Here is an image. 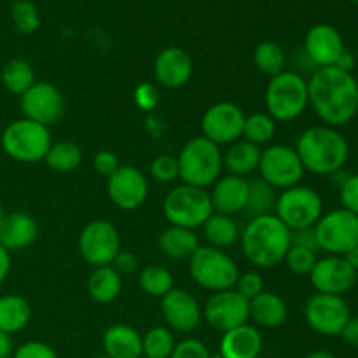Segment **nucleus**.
Here are the masks:
<instances>
[{"mask_svg":"<svg viewBox=\"0 0 358 358\" xmlns=\"http://www.w3.org/2000/svg\"><path fill=\"white\" fill-rule=\"evenodd\" d=\"M135 105L143 112H152L159 105V91L152 83H140L133 91Z\"/></svg>","mask_w":358,"mask_h":358,"instance_id":"42","label":"nucleus"},{"mask_svg":"<svg viewBox=\"0 0 358 358\" xmlns=\"http://www.w3.org/2000/svg\"><path fill=\"white\" fill-rule=\"evenodd\" d=\"M241 252L254 268L271 269L283 262L290 248V229L275 215L254 217L240 234Z\"/></svg>","mask_w":358,"mask_h":358,"instance_id":"2","label":"nucleus"},{"mask_svg":"<svg viewBox=\"0 0 358 358\" xmlns=\"http://www.w3.org/2000/svg\"><path fill=\"white\" fill-rule=\"evenodd\" d=\"M203 318L210 327L224 332L248 324L250 320V301L236 289L213 292L203 308Z\"/></svg>","mask_w":358,"mask_h":358,"instance_id":"15","label":"nucleus"},{"mask_svg":"<svg viewBox=\"0 0 358 358\" xmlns=\"http://www.w3.org/2000/svg\"><path fill=\"white\" fill-rule=\"evenodd\" d=\"M20 108L23 117L51 128L62 121L65 114V98L62 91L51 83L38 80L20 96Z\"/></svg>","mask_w":358,"mask_h":358,"instance_id":"16","label":"nucleus"},{"mask_svg":"<svg viewBox=\"0 0 358 358\" xmlns=\"http://www.w3.org/2000/svg\"><path fill=\"white\" fill-rule=\"evenodd\" d=\"M308 101L325 126L341 128L358 115V80L338 66L317 69L308 80Z\"/></svg>","mask_w":358,"mask_h":358,"instance_id":"1","label":"nucleus"},{"mask_svg":"<svg viewBox=\"0 0 358 358\" xmlns=\"http://www.w3.org/2000/svg\"><path fill=\"white\" fill-rule=\"evenodd\" d=\"M2 150L17 163H38L52 145L48 126L21 117L6 126L0 136Z\"/></svg>","mask_w":358,"mask_h":358,"instance_id":"6","label":"nucleus"},{"mask_svg":"<svg viewBox=\"0 0 358 358\" xmlns=\"http://www.w3.org/2000/svg\"><path fill=\"white\" fill-rule=\"evenodd\" d=\"M261 178L273 189H285L299 185L304 177V166L296 149L283 143L269 145L262 150L259 163Z\"/></svg>","mask_w":358,"mask_h":358,"instance_id":"11","label":"nucleus"},{"mask_svg":"<svg viewBox=\"0 0 358 358\" xmlns=\"http://www.w3.org/2000/svg\"><path fill=\"white\" fill-rule=\"evenodd\" d=\"M112 266L117 269L119 275H129V273L135 271L136 266H138V259H136V255L131 254V252L121 250L115 255Z\"/></svg>","mask_w":358,"mask_h":358,"instance_id":"49","label":"nucleus"},{"mask_svg":"<svg viewBox=\"0 0 358 358\" xmlns=\"http://www.w3.org/2000/svg\"><path fill=\"white\" fill-rule=\"evenodd\" d=\"M142 358H145V357H142Z\"/></svg>","mask_w":358,"mask_h":358,"instance_id":"61","label":"nucleus"},{"mask_svg":"<svg viewBox=\"0 0 358 358\" xmlns=\"http://www.w3.org/2000/svg\"><path fill=\"white\" fill-rule=\"evenodd\" d=\"M352 3H355V6H358V0H350Z\"/></svg>","mask_w":358,"mask_h":358,"instance_id":"59","label":"nucleus"},{"mask_svg":"<svg viewBox=\"0 0 358 358\" xmlns=\"http://www.w3.org/2000/svg\"><path fill=\"white\" fill-rule=\"evenodd\" d=\"M31 320V308L24 297L7 294L0 297V331L13 336L21 332Z\"/></svg>","mask_w":358,"mask_h":358,"instance_id":"30","label":"nucleus"},{"mask_svg":"<svg viewBox=\"0 0 358 358\" xmlns=\"http://www.w3.org/2000/svg\"><path fill=\"white\" fill-rule=\"evenodd\" d=\"M10 273V252L0 245V285L6 282V278Z\"/></svg>","mask_w":358,"mask_h":358,"instance_id":"52","label":"nucleus"},{"mask_svg":"<svg viewBox=\"0 0 358 358\" xmlns=\"http://www.w3.org/2000/svg\"><path fill=\"white\" fill-rule=\"evenodd\" d=\"M178 178L182 184L206 189L215 184L222 173L224 161L220 147L205 136L191 138L177 157Z\"/></svg>","mask_w":358,"mask_h":358,"instance_id":"4","label":"nucleus"},{"mask_svg":"<svg viewBox=\"0 0 358 358\" xmlns=\"http://www.w3.org/2000/svg\"><path fill=\"white\" fill-rule=\"evenodd\" d=\"M287 317L289 308L278 294L264 290L250 301V320H254L257 327L278 329L285 324Z\"/></svg>","mask_w":358,"mask_h":358,"instance_id":"26","label":"nucleus"},{"mask_svg":"<svg viewBox=\"0 0 358 358\" xmlns=\"http://www.w3.org/2000/svg\"><path fill=\"white\" fill-rule=\"evenodd\" d=\"M254 63L257 70L269 79L285 70L287 65V55L280 44L273 41H264L257 44L254 51Z\"/></svg>","mask_w":358,"mask_h":358,"instance_id":"34","label":"nucleus"},{"mask_svg":"<svg viewBox=\"0 0 358 358\" xmlns=\"http://www.w3.org/2000/svg\"><path fill=\"white\" fill-rule=\"evenodd\" d=\"M296 152L304 170L315 175H334L343 170L350 157L348 140L338 128L313 126L301 133Z\"/></svg>","mask_w":358,"mask_h":358,"instance_id":"3","label":"nucleus"},{"mask_svg":"<svg viewBox=\"0 0 358 358\" xmlns=\"http://www.w3.org/2000/svg\"><path fill=\"white\" fill-rule=\"evenodd\" d=\"M358 273L346 262L341 255H327L318 259L313 271L310 273V282L318 294L341 296L348 294L357 285Z\"/></svg>","mask_w":358,"mask_h":358,"instance_id":"17","label":"nucleus"},{"mask_svg":"<svg viewBox=\"0 0 358 358\" xmlns=\"http://www.w3.org/2000/svg\"><path fill=\"white\" fill-rule=\"evenodd\" d=\"M13 353H14L13 336L0 331V358H13Z\"/></svg>","mask_w":358,"mask_h":358,"instance_id":"53","label":"nucleus"},{"mask_svg":"<svg viewBox=\"0 0 358 358\" xmlns=\"http://www.w3.org/2000/svg\"><path fill=\"white\" fill-rule=\"evenodd\" d=\"M261 154V147L254 145V143L247 142V140H238V142L231 143V147L226 150V154H222L224 168L229 171V175L245 178L247 175L259 170Z\"/></svg>","mask_w":358,"mask_h":358,"instance_id":"27","label":"nucleus"},{"mask_svg":"<svg viewBox=\"0 0 358 358\" xmlns=\"http://www.w3.org/2000/svg\"><path fill=\"white\" fill-rule=\"evenodd\" d=\"M334 66H338L339 70H345V72L353 73V70H355V66H357V59H355V56H353V52H350L348 49H345V52L339 56V59L336 62Z\"/></svg>","mask_w":358,"mask_h":358,"instance_id":"51","label":"nucleus"},{"mask_svg":"<svg viewBox=\"0 0 358 358\" xmlns=\"http://www.w3.org/2000/svg\"><path fill=\"white\" fill-rule=\"evenodd\" d=\"M157 247H159L161 254L170 259H191L201 245L192 229L170 226L159 234Z\"/></svg>","mask_w":358,"mask_h":358,"instance_id":"29","label":"nucleus"},{"mask_svg":"<svg viewBox=\"0 0 358 358\" xmlns=\"http://www.w3.org/2000/svg\"><path fill=\"white\" fill-rule=\"evenodd\" d=\"M276 189H273L271 185L266 184L262 178L257 180H248V201L245 206L243 212L250 215V219L261 215H268L275 210Z\"/></svg>","mask_w":358,"mask_h":358,"instance_id":"35","label":"nucleus"},{"mask_svg":"<svg viewBox=\"0 0 358 358\" xmlns=\"http://www.w3.org/2000/svg\"><path fill=\"white\" fill-rule=\"evenodd\" d=\"M107 194L117 208L133 212L145 203L149 194V182L145 175L131 164H121L107 180Z\"/></svg>","mask_w":358,"mask_h":358,"instance_id":"18","label":"nucleus"},{"mask_svg":"<svg viewBox=\"0 0 358 358\" xmlns=\"http://www.w3.org/2000/svg\"><path fill=\"white\" fill-rule=\"evenodd\" d=\"M140 289L150 297L163 299L173 289V275L164 266L150 264L143 268L138 275Z\"/></svg>","mask_w":358,"mask_h":358,"instance_id":"36","label":"nucleus"},{"mask_svg":"<svg viewBox=\"0 0 358 358\" xmlns=\"http://www.w3.org/2000/svg\"><path fill=\"white\" fill-rule=\"evenodd\" d=\"M161 313L168 329L180 334L196 331L203 320V310L196 297L185 289H173L161 299Z\"/></svg>","mask_w":358,"mask_h":358,"instance_id":"19","label":"nucleus"},{"mask_svg":"<svg viewBox=\"0 0 358 358\" xmlns=\"http://www.w3.org/2000/svg\"><path fill=\"white\" fill-rule=\"evenodd\" d=\"M283 261H285L287 268H289L294 275L310 276V273L313 271L315 264H317L318 257H317V252L313 250H308V248H303V247H290Z\"/></svg>","mask_w":358,"mask_h":358,"instance_id":"40","label":"nucleus"},{"mask_svg":"<svg viewBox=\"0 0 358 358\" xmlns=\"http://www.w3.org/2000/svg\"><path fill=\"white\" fill-rule=\"evenodd\" d=\"M13 358H58V353L48 343L27 341L14 348Z\"/></svg>","mask_w":358,"mask_h":358,"instance_id":"45","label":"nucleus"},{"mask_svg":"<svg viewBox=\"0 0 358 358\" xmlns=\"http://www.w3.org/2000/svg\"><path fill=\"white\" fill-rule=\"evenodd\" d=\"M343 257H345L346 262H348V264L352 266V268L358 273V245H357L355 248H352V250H350V252H346V254L343 255Z\"/></svg>","mask_w":358,"mask_h":358,"instance_id":"54","label":"nucleus"},{"mask_svg":"<svg viewBox=\"0 0 358 358\" xmlns=\"http://www.w3.org/2000/svg\"><path fill=\"white\" fill-rule=\"evenodd\" d=\"M103 355L110 358H142V336L131 325L115 324L103 332Z\"/></svg>","mask_w":358,"mask_h":358,"instance_id":"25","label":"nucleus"},{"mask_svg":"<svg viewBox=\"0 0 358 358\" xmlns=\"http://www.w3.org/2000/svg\"><path fill=\"white\" fill-rule=\"evenodd\" d=\"M150 175L159 184H171L178 178V161L170 154H161L150 163Z\"/></svg>","mask_w":358,"mask_h":358,"instance_id":"41","label":"nucleus"},{"mask_svg":"<svg viewBox=\"0 0 358 358\" xmlns=\"http://www.w3.org/2000/svg\"><path fill=\"white\" fill-rule=\"evenodd\" d=\"M6 215H7V213L3 212V206L0 205V226H2V222H3V219H6Z\"/></svg>","mask_w":358,"mask_h":358,"instance_id":"56","label":"nucleus"},{"mask_svg":"<svg viewBox=\"0 0 358 358\" xmlns=\"http://www.w3.org/2000/svg\"><path fill=\"white\" fill-rule=\"evenodd\" d=\"M339 199L341 208L358 215V173L348 175L343 185L339 187Z\"/></svg>","mask_w":358,"mask_h":358,"instance_id":"46","label":"nucleus"},{"mask_svg":"<svg viewBox=\"0 0 358 358\" xmlns=\"http://www.w3.org/2000/svg\"><path fill=\"white\" fill-rule=\"evenodd\" d=\"M310 107L308 80L301 73L283 70L266 87V110L276 122L296 121Z\"/></svg>","mask_w":358,"mask_h":358,"instance_id":"5","label":"nucleus"},{"mask_svg":"<svg viewBox=\"0 0 358 358\" xmlns=\"http://www.w3.org/2000/svg\"><path fill=\"white\" fill-rule=\"evenodd\" d=\"M203 231H205L210 247L220 248V250L233 247L240 240L236 222L229 215H222V213H212L210 219L203 224Z\"/></svg>","mask_w":358,"mask_h":358,"instance_id":"31","label":"nucleus"},{"mask_svg":"<svg viewBox=\"0 0 358 358\" xmlns=\"http://www.w3.org/2000/svg\"><path fill=\"white\" fill-rule=\"evenodd\" d=\"M93 166L98 173L108 178L110 175H114L115 171L119 170L121 163H119V157L115 156V152L103 149V150H98V152L94 154Z\"/></svg>","mask_w":358,"mask_h":358,"instance_id":"47","label":"nucleus"},{"mask_svg":"<svg viewBox=\"0 0 358 358\" xmlns=\"http://www.w3.org/2000/svg\"><path fill=\"white\" fill-rule=\"evenodd\" d=\"M341 338L345 339V343H348L350 346H355L358 348V317H353L348 320V324L345 325L341 332Z\"/></svg>","mask_w":358,"mask_h":358,"instance_id":"50","label":"nucleus"},{"mask_svg":"<svg viewBox=\"0 0 358 358\" xmlns=\"http://www.w3.org/2000/svg\"><path fill=\"white\" fill-rule=\"evenodd\" d=\"M210 201H212L213 213L231 217L243 212L248 201V180L243 177H234V175L220 177L213 184Z\"/></svg>","mask_w":358,"mask_h":358,"instance_id":"22","label":"nucleus"},{"mask_svg":"<svg viewBox=\"0 0 358 358\" xmlns=\"http://www.w3.org/2000/svg\"><path fill=\"white\" fill-rule=\"evenodd\" d=\"M122 275H119L114 266L94 268L87 280V294L98 304H110L121 296Z\"/></svg>","mask_w":358,"mask_h":358,"instance_id":"28","label":"nucleus"},{"mask_svg":"<svg viewBox=\"0 0 358 358\" xmlns=\"http://www.w3.org/2000/svg\"><path fill=\"white\" fill-rule=\"evenodd\" d=\"M318 250L329 255H345L358 245V215L345 208L324 213L313 226Z\"/></svg>","mask_w":358,"mask_h":358,"instance_id":"10","label":"nucleus"},{"mask_svg":"<svg viewBox=\"0 0 358 358\" xmlns=\"http://www.w3.org/2000/svg\"><path fill=\"white\" fill-rule=\"evenodd\" d=\"M275 215L290 231L313 227L324 215V199L315 189L294 185L276 198Z\"/></svg>","mask_w":358,"mask_h":358,"instance_id":"9","label":"nucleus"},{"mask_svg":"<svg viewBox=\"0 0 358 358\" xmlns=\"http://www.w3.org/2000/svg\"><path fill=\"white\" fill-rule=\"evenodd\" d=\"M304 358H338L332 352H327V350H317V352L308 353Z\"/></svg>","mask_w":358,"mask_h":358,"instance_id":"55","label":"nucleus"},{"mask_svg":"<svg viewBox=\"0 0 358 358\" xmlns=\"http://www.w3.org/2000/svg\"><path fill=\"white\" fill-rule=\"evenodd\" d=\"M345 49L343 35L329 23L313 24L304 37V52L317 69L334 66Z\"/></svg>","mask_w":358,"mask_h":358,"instance_id":"20","label":"nucleus"},{"mask_svg":"<svg viewBox=\"0 0 358 358\" xmlns=\"http://www.w3.org/2000/svg\"><path fill=\"white\" fill-rule=\"evenodd\" d=\"M210 358H224L222 355H220V353H215V355H212Z\"/></svg>","mask_w":358,"mask_h":358,"instance_id":"57","label":"nucleus"},{"mask_svg":"<svg viewBox=\"0 0 358 358\" xmlns=\"http://www.w3.org/2000/svg\"><path fill=\"white\" fill-rule=\"evenodd\" d=\"M352 318V310L345 297L313 294L304 304V320L311 331L325 338H338Z\"/></svg>","mask_w":358,"mask_h":358,"instance_id":"12","label":"nucleus"},{"mask_svg":"<svg viewBox=\"0 0 358 358\" xmlns=\"http://www.w3.org/2000/svg\"><path fill=\"white\" fill-rule=\"evenodd\" d=\"M234 289L241 294L243 297H247L248 301H252L254 297H257L259 294L264 292V280L259 275L257 271H247L240 273V278H238Z\"/></svg>","mask_w":358,"mask_h":358,"instance_id":"43","label":"nucleus"},{"mask_svg":"<svg viewBox=\"0 0 358 358\" xmlns=\"http://www.w3.org/2000/svg\"><path fill=\"white\" fill-rule=\"evenodd\" d=\"M189 273L201 289L222 292L234 289L240 278V268L227 252L215 247H199L189 259Z\"/></svg>","mask_w":358,"mask_h":358,"instance_id":"7","label":"nucleus"},{"mask_svg":"<svg viewBox=\"0 0 358 358\" xmlns=\"http://www.w3.org/2000/svg\"><path fill=\"white\" fill-rule=\"evenodd\" d=\"M275 135H276V121L268 114V112H266V114H262V112H255V114L248 115V117L245 119L243 136H241V138L247 140V142L261 147L271 142V140L275 138Z\"/></svg>","mask_w":358,"mask_h":358,"instance_id":"38","label":"nucleus"},{"mask_svg":"<svg viewBox=\"0 0 358 358\" xmlns=\"http://www.w3.org/2000/svg\"><path fill=\"white\" fill-rule=\"evenodd\" d=\"M0 79H2L3 87H6L10 94H16V96L24 94L35 83H37V80H35L34 66L21 58L9 59V62L2 66Z\"/></svg>","mask_w":358,"mask_h":358,"instance_id":"32","label":"nucleus"},{"mask_svg":"<svg viewBox=\"0 0 358 358\" xmlns=\"http://www.w3.org/2000/svg\"><path fill=\"white\" fill-rule=\"evenodd\" d=\"M243 108L233 101H219L206 108L201 117V131L205 138L215 145H229L243 136L245 126Z\"/></svg>","mask_w":358,"mask_h":358,"instance_id":"14","label":"nucleus"},{"mask_svg":"<svg viewBox=\"0 0 358 358\" xmlns=\"http://www.w3.org/2000/svg\"><path fill=\"white\" fill-rule=\"evenodd\" d=\"M264 346L261 331L255 325L245 324L224 332L219 353L224 358H259Z\"/></svg>","mask_w":358,"mask_h":358,"instance_id":"24","label":"nucleus"},{"mask_svg":"<svg viewBox=\"0 0 358 358\" xmlns=\"http://www.w3.org/2000/svg\"><path fill=\"white\" fill-rule=\"evenodd\" d=\"M93 358H110V357H107V355H98V357H93Z\"/></svg>","mask_w":358,"mask_h":358,"instance_id":"58","label":"nucleus"},{"mask_svg":"<svg viewBox=\"0 0 358 358\" xmlns=\"http://www.w3.org/2000/svg\"><path fill=\"white\" fill-rule=\"evenodd\" d=\"M10 17L20 34L30 35L41 27V17L34 2L30 0H16L10 7Z\"/></svg>","mask_w":358,"mask_h":358,"instance_id":"39","label":"nucleus"},{"mask_svg":"<svg viewBox=\"0 0 358 358\" xmlns=\"http://www.w3.org/2000/svg\"><path fill=\"white\" fill-rule=\"evenodd\" d=\"M192 70L194 66L189 52L177 45L164 48L154 59V77L168 90L184 87L191 80Z\"/></svg>","mask_w":358,"mask_h":358,"instance_id":"21","label":"nucleus"},{"mask_svg":"<svg viewBox=\"0 0 358 358\" xmlns=\"http://www.w3.org/2000/svg\"><path fill=\"white\" fill-rule=\"evenodd\" d=\"M175 345L177 341H175L173 331L163 325L150 327L142 336V350L145 358H170Z\"/></svg>","mask_w":358,"mask_h":358,"instance_id":"37","label":"nucleus"},{"mask_svg":"<svg viewBox=\"0 0 358 358\" xmlns=\"http://www.w3.org/2000/svg\"><path fill=\"white\" fill-rule=\"evenodd\" d=\"M290 247H303L308 248V250L318 252V243L313 227L290 231Z\"/></svg>","mask_w":358,"mask_h":358,"instance_id":"48","label":"nucleus"},{"mask_svg":"<svg viewBox=\"0 0 358 358\" xmlns=\"http://www.w3.org/2000/svg\"><path fill=\"white\" fill-rule=\"evenodd\" d=\"M163 212L171 226L198 229L213 213L210 194L205 189L180 184L171 189L163 203Z\"/></svg>","mask_w":358,"mask_h":358,"instance_id":"8","label":"nucleus"},{"mask_svg":"<svg viewBox=\"0 0 358 358\" xmlns=\"http://www.w3.org/2000/svg\"><path fill=\"white\" fill-rule=\"evenodd\" d=\"M212 353L206 348V345L199 339L187 338L184 341L177 343L175 345L173 353H171L170 358H210Z\"/></svg>","mask_w":358,"mask_h":358,"instance_id":"44","label":"nucleus"},{"mask_svg":"<svg viewBox=\"0 0 358 358\" xmlns=\"http://www.w3.org/2000/svg\"><path fill=\"white\" fill-rule=\"evenodd\" d=\"M38 236V224L23 212L7 213L0 226V245L7 252H20L31 247Z\"/></svg>","mask_w":358,"mask_h":358,"instance_id":"23","label":"nucleus"},{"mask_svg":"<svg viewBox=\"0 0 358 358\" xmlns=\"http://www.w3.org/2000/svg\"><path fill=\"white\" fill-rule=\"evenodd\" d=\"M44 161L52 171L72 173L83 163V150H80V147L76 142L62 140V142L52 143L49 152L45 154Z\"/></svg>","mask_w":358,"mask_h":358,"instance_id":"33","label":"nucleus"},{"mask_svg":"<svg viewBox=\"0 0 358 358\" xmlns=\"http://www.w3.org/2000/svg\"><path fill=\"white\" fill-rule=\"evenodd\" d=\"M121 252V236L117 227L108 220H93L79 234V254L93 268L112 266Z\"/></svg>","mask_w":358,"mask_h":358,"instance_id":"13","label":"nucleus"},{"mask_svg":"<svg viewBox=\"0 0 358 358\" xmlns=\"http://www.w3.org/2000/svg\"><path fill=\"white\" fill-rule=\"evenodd\" d=\"M30 2H34V0H30Z\"/></svg>","mask_w":358,"mask_h":358,"instance_id":"60","label":"nucleus"}]
</instances>
